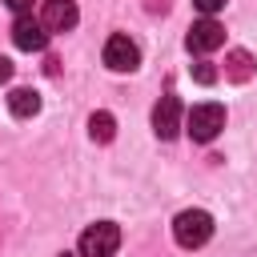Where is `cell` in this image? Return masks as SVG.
<instances>
[{
  "label": "cell",
  "instance_id": "obj_16",
  "mask_svg": "<svg viewBox=\"0 0 257 257\" xmlns=\"http://www.w3.org/2000/svg\"><path fill=\"white\" fill-rule=\"evenodd\" d=\"M4 80H12V60H8V56H0V84H4Z\"/></svg>",
  "mask_w": 257,
  "mask_h": 257
},
{
  "label": "cell",
  "instance_id": "obj_11",
  "mask_svg": "<svg viewBox=\"0 0 257 257\" xmlns=\"http://www.w3.org/2000/svg\"><path fill=\"white\" fill-rule=\"evenodd\" d=\"M88 137H92L96 145H108V141L116 137V120H112V112H104V108L92 112V116H88Z\"/></svg>",
  "mask_w": 257,
  "mask_h": 257
},
{
  "label": "cell",
  "instance_id": "obj_3",
  "mask_svg": "<svg viewBox=\"0 0 257 257\" xmlns=\"http://www.w3.org/2000/svg\"><path fill=\"white\" fill-rule=\"evenodd\" d=\"M120 249V225L116 221H96L80 233V257H112Z\"/></svg>",
  "mask_w": 257,
  "mask_h": 257
},
{
  "label": "cell",
  "instance_id": "obj_12",
  "mask_svg": "<svg viewBox=\"0 0 257 257\" xmlns=\"http://www.w3.org/2000/svg\"><path fill=\"white\" fill-rule=\"evenodd\" d=\"M193 80H197V84H213V80H217V68H213L209 60H197V64H193Z\"/></svg>",
  "mask_w": 257,
  "mask_h": 257
},
{
  "label": "cell",
  "instance_id": "obj_14",
  "mask_svg": "<svg viewBox=\"0 0 257 257\" xmlns=\"http://www.w3.org/2000/svg\"><path fill=\"white\" fill-rule=\"evenodd\" d=\"M0 4H4V8H12V12H16V16H20V12H28V8H32V0H0Z\"/></svg>",
  "mask_w": 257,
  "mask_h": 257
},
{
  "label": "cell",
  "instance_id": "obj_4",
  "mask_svg": "<svg viewBox=\"0 0 257 257\" xmlns=\"http://www.w3.org/2000/svg\"><path fill=\"white\" fill-rule=\"evenodd\" d=\"M221 44H225V28H221L213 16H201V20L189 24V36H185V48H189V52L205 56V52H213V48H221Z\"/></svg>",
  "mask_w": 257,
  "mask_h": 257
},
{
  "label": "cell",
  "instance_id": "obj_7",
  "mask_svg": "<svg viewBox=\"0 0 257 257\" xmlns=\"http://www.w3.org/2000/svg\"><path fill=\"white\" fill-rule=\"evenodd\" d=\"M153 133H157L161 141H173V137L181 133V100H177L173 92H165V96L157 100V108H153Z\"/></svg>",
  "mask_w": 257,
  "mask_h": 257
},
{
  "label": "cell",
  "instance_id": "obj_8",
  "mask_svg": "<svg viewBox=\"0 0 257 257\" xmlns=\"http://www.w3.org/2000/svg\"><path fill=\"white\" fill-rule=\"evenodd\" d=\"M80 12H76V0H44V12H40V24L48 32H68L76 28Z\"/></svg>",
  "mask_w": 257,
  "mask_h": 257
},
{
  "label": "cell",
  "instance_id": "obj_17",
  "mask_svg": "<svg viewBox=\"0 0 257 257\" xmlns=\"http://www.w3.org/2000/svg\"><path fill=\"white\" fill-rule=\"evenodd\" d=\"M60 257H72V253H60Z\"/></svg>",
  "mask_w": 257,
  "mask_h": 257
},
{
  "label": "cell",
  "instance_id": "obj_2",
  "mask_svg": "<svg viewBox=\"0 0 257 257\" xmlns=\"http://www.w3.org/2000/svg\"><path fill=\"white\" fill-rule=\"evenodd\" d=\"M221 128H225V108H221L217 100H209V104H193L189 116H185V133H189L197 145H209Z\"/></svg>",
  "mask_w": 257,
  "mask_h": 257
},
{
  "label": "cell",
  "instance_id": "obj_10",
  "mask_svg": "<svg viewBox=\"0 0 257 257\" xmlns=\"http://www.w3.org/2000/svg\"><path fill=\"white\" fill-rule=\"evenodd\" d=\"M253 68H257V64H253V56H249L245 48H233V52L225 56V76L237 80V84H245V80L253 76Z\"/></svg>",
  "mask_w": 257,
  "mask_h": 257
},
{
  "label": "cell",
  "instance_id": "obj_15",
  "mask_svg": "<svg viewBox=\"0 0 257 257\" xmlns=\"http://www.w3.org/2000/svg\"><path fill=\"white\" fill-rule=\"evenodd\" d=\"M145 12H153V16L157 12H169V0H145Z\"/></svg>",
  "mask_w": 257,
  "mask_h": 257
},
{
  "label": "cell",
  "instance_id": "obj_6",
  "mask_svg": "<svg viewBox=\"0 0 257 257\" xmlns=\"http://www.w3.org/2000/svg\"><path fill=\"white\" fill-rule=\"evenodd\" d=\"M104 64H108L112 72H133V68L141 64V48H137L124 32H116V36L104 40Z\"/></svg>",
  "mask_w": 257,
  "mask_h": 257
},
{
  "label": "cell",
  "instance_id": "obj_9",
  "mask_svg": "<svg viewBox=\"0 0 257 257\" xmlns=\"http://www.w3.org/2000/svg\"><path fill=\"white\" fill-rule=\"evenodd\" d=\"M8 112L20 116V120L36 116V112H40V92H32V88H12V92H8Z\"/></svg>",
  "mask_w": 257,
  "mask_h": 257
},
{
  "label": "cell",
  "instance_id": "obj_1",
  "mask_svg": "<svg viewBox=\"0 0 257 257\" xmlns=\"http://www.w3.org/2000/svg\"><path fill=\"white\" fill-rule=\"evenodd\" d=\"M173 237H177L181 249H201V245L213 237V217H209L205 209H185V213H177V221H173Z\"/></svg>",
  "mask_w": 257,
  "mask_h": 257
},
{
  "label": "cell",
  "instance_id": "obj_13",
  "mask_svg": "<svg viewBox=\"0 0 257 257\" xmlns=\"http://www.w3.org/2000/svg\"><path fill=\"white\" fill-rule=\"evenodd\" d=\"M193 4H197V12H205V16H213V12L225 8V0H193Z\"/></svg>",
  "mask_w": 257,
  "mask_h": 257
},
{
  "label": "cell",
  "instance_id": "obj_5",
  "mask_svg": "<svg viewBox=\"0 0 257 257\" xmlns=\"http://www.w3.org/2000/svg\"><path fill=\"white\" fill-rule=\"evenodd\" d=\"M48 36H52V32H48L36 16H28V12H20L16 24H12V44L24 48V52H44V48H48Z\"/></svg>",
  "mask_w": 257,
  "mask_h": 257
}]
</instances>
